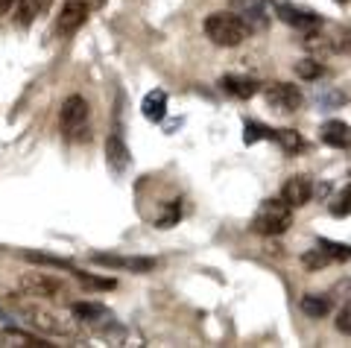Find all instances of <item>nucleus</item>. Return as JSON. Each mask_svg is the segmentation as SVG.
Here are the masks:
<instances>
[{
  "instance_id": "1",
  "label": "nucleus",
  "mask_w": 351,
  "mask_h": 348,
  "mask_svg": "<svg viewBox=\"0 0 351 348\" xmlns=\"http://www.w3.org/2000/svg\"><path fill=\"white\" fill-rule=\"evenodd\" d=\"M15 310H18V316L29 325V328H36L41 334L62 336V340H80V336H82L80 319L62 316V313H56L53 308H44L38 299L27 296V301H15Z\"/></svg>"
},
{
  "instance_id": "2",
  "label": "nucleus",
  "mask_w": 351,
  "mask_h": 348,
  "mask_svg": "<svg viewBox=\"0 0 351 348\" xmlns=\"http://www.w3.org/2000/svg\"><path fill=\"white\" fill-rule=\"evenodd\" d=\"M249 24L234 12H214L205 18V36L217 47H237L249 38Z\"/></svg>"
},
{
  "instance_id": "3",
  "label": "nucleus",
  "mask_w": 351,
  "mask_h": 348,
  "mask_svg": "<svg viewBox=\"0 0 351 348\" xmlns=\"http://www.w3.org/2000/svg\"><path fill=\"white\" fill-rule=\"evenodd\" d=\"M293 225V205H287L284 199H267L258 208L252 228L263 237H278Z\"/></svg>"
},
{
  "instance_id": "4",
  "label": "nucleus",
  "mask_w": 351,
  "mask_h": 348,
  "mask_svg": "<svg viewBox=\"0 0 351 348\" xmlns=\"http://www.w3.org/2000/svg\"><path fill=\"white\" fill-rule=\"evenodd\" d=\"M59 126H62L64 138H73V140L88 138V103L82 100L80 94H71L68 100L62 103V108H59Z\"/></svg>"
},
{
  "instance_id": "5",
  "label": "nucleus",
  "mask_w": 351,
  "mask_h": 348,
  "mask_svg": "<svg viewBox=\"0 0 351 348\" xmlns=\"http://www.w3.org/2000/svg\"><path fill=\"white\" fill-rule=\"evenodd\" d=\"M21 293L29 299H62L68 296V284L53 275H44V273H27L21 275Z\"/></svg>"
},
{
  "instance_id": "6",
  "label": "nucleus",
  "mask_w": 351,
  "mask_h": 348,
  "mask_svg": "<svg viewBox=\"0 0 351 348\" xmlns=\"http://www.w3.org/2000/svg\"><path fill=\"white\" fill-rule=\"evenodd\" d=\"M91 3H94V0H64L62 12H59V21H56V32L62 38L73 36V32L85 24L88 12H91Z\"/></svg>"
},
{
  "instance_id": "7",
  "label": "nucleus",
  "mask_w": 351,
  "mask_h": 348,
  "mask_svg": "<svg viewBox=\"0 0 351 348\" xmlns=\"http://www.w3.org/2000/svg\"><path fill=\"white\" fill-rule=\"evenodd\" d=\"M267 105L269 108H276V112H295V108H302V91L295 88V85H290V82H272L269 88H267Z\"/></svg>"
},
{
  "instance_id": "8",
  "label": "nucleus",
  "mask_w": 351,
  "mask_h": 348,
  "mask_svg": "<svg viewBox=\"0 0 351 348\" xmlns=\"http://www.w3.org/2000/svg\"><path fill=\"white\" fill-rule=\"evenodd\" d=\"M232 9L249 24V29H263L269 24V3L267 0H232Z\"/></svg>"
},
{
  "instance_id": "9",
  "label": "nucleus",
  "mask_w": 351,
  "mask_h": 348,
  "mask_svg": "<svg viewBox=\"0 0 351 348\" xmlns=\"http://www.w3.org/2000/svg\"><path fill=\"white\" fill-rule=\"evenodd\" d=\"M276 15L284 21V24H290L302 32H311V29H319L322 27V18L307 12V9H299V6H290V3H278L276 6Z\"/></svg>"
},
{
  "instance_id": "10",
  "label": "nucleus",
  "mask_w": 351,
  "mask_h": 348,
  "mask_svg": "<svg viewBox=\"0 0 351 348\" xmlns=\"http://www.w3.org/2000/svg\"><path fill=\"white\" fill-rule=\"evenodd\" d=\"M94 264L108 266V269H132V273H152L156 260L152 258H120V255H91Z\"/></svg>"
},
{
  "instance_id": "11",
  "label": "nucleus",
  "mask_w": 351,
  "mask_h": 348,
  "mask_svg": "<svg viewBox=\"0 0 351 348\" xmlns=\"http://www.w3.org/2000/svg\"><path fill=\"white\" fill-rule=\"evenodd\" d=\"M313 197V182L307 179V176H293L287 184H284V190H281V199L293 205V208H302V205H307Z\"/></svg>"
},
{
  "instance_id": "12",
  "label": "nucleus",
  "mask_w": 351,
  "mask_h": 348,
  "mask_svg": "<svg viewBox=\"0 0 351 348\" xmlns=\"http://www.w3.org/2000/svg\"><path fill=\"white\" fill-rule=\"evenodd\" d=\"M223 91L226 94H232V97H237V100H249V97H255L258 94V88L261 85L252 79V76H234V73H228V76H223Z\"/></svg>"
},
{
  "instance_id": "13",
  "label": "nucleus",
  "mask_w": 351,
  "mask_h": 348,
  "mask_svg": "<svg viewBox=\"0 0 351 348\" xmlns=\"http://www.w3.org/2000/svg\"><path fill=\"white\" fill-rule=\"evenodd\" d=\"M322 140L334 149H351V126L339 121H328L322 126Z\"/></svg>"
},
{
  "instance_id": "14",
  "label": "nucleus",
  "mask_w": 351,
  "mask_h": 348,
  "mask_svg": "<svg viewBox=\"0 0 351 348\" xmlns=\"http://www.w3.org/2000/svg\"><path fill=\"white\" fill-rule=\"evenodd\" d=\"M106 161L112 164L114 173H123L129 167V147L123 144V138L120 135H112L106 140Z\"/></svg>"
},
{
  "instance_id": "15",
  "label": "nucleus",
  "mask_w": 351,
  "mask_h": 348,
  "mask_svg": "<svg viewBox=\"0 0 351 348\" xmlns=\"http://www.w3.org/2000/svg\"><path fill=\"white\" fill-rule=\"evenodd\" d=\"M141 108H144V117H147V121H152V123L164 121V114H167V94H164L161 88L149 91V94L144 97V103H141Z\"/></svg>"
},
{
  "instance_id": "16",
  "label": "nucleus",
  "mask_w": 351,
  "mask_h": 348,
  "mask_svg": "<svg viewBox=\"0 0 351 348\" xmlns=\"http://www.w3.org/2000/svg\"><path fill=\"white\" fill-rule=\"evenodd\" d=\"M53 0H18V24L29 27L38 15H44L50 9Z\"/></svg>"
},
{
  "instance_id": "17",
  "label": "nucleus",
  "mask_w": 351,
  "mask_h": 348,
  "mask_svg": "<svg viewBox=\"0 0 351 348\" xmlns=\"http://www.w3.org/2000/svg\"><path fill=\"white\" fill-rule=\"evenodd\" d=\"M0 345H21V348H50V343L38 340V336L32 334H24L18 328H6L3 336H0Z\"/></svg>"
},
{
  "instance_id": "18",
  "label": "nucleus",
  "mask_w": 351,
  "mask_h": 348,
  "mask_svg": "<svg viewBox=\"0 0 351 348\" xmlns=\"http://www.w3.org/2000/svg\"><path fill=\"white\" fill-rule=\"evenodd\" d=\"M331 308H334V301H331V296H302V310L307 313L311 319H322V316H328L331 313Z\"/></svg>"
},
{
  "instance_id": "19",
  "label": "nucleus",
  "mask_w": 351,
  "mask_h": 348,
  "mask_svg": "<svg viewBox=\"0 0 351 348\" xmlns=\"http://www.w3.org/2000/svg\"><path fill=\"white\" fill-rule=\"evenodd\" d=\"M71 313L80 322H100L108 316V310L103 308V304H94V301H73L71 304Z\"/></svg>"
},
{
  "instance_id": "20",
  "label": "nucleus",
  "mask_w": 351,
  "mask_h": 348,
  "mask_svg": "<svg viewBox=\"0 0 351 348\" xmlns=\"http://www.w3.org/2000/svg\"><path fill=\"white\" fill-rule=\"evenodd\" d=\"M272 140H278V147L284 152H290V156L304 149V138L299 132H293V129H272Z\"/></svg>"
},
{
  "instance_id": "21",
  "label": "nucleus",
  "mask_w": 351,
  "mask_h": 348,
  "mask_svg": "<svg viewBox=\"0 0 351 348\" xmlns=\"http://www.w3.org/2000/svg\"><path fill=\"white\" fill-rule=\"evenodd\" d=\"M295 76H299V79H307V82H316L319 76H325L322 59H302V62H295Z\"/></svg>"
},
{
  "instance_id": "22",
  "label": "nucleus",
  "mask_w": 351,
  "mask_h": 348,
  "mask_svg": "<svg viewBox=\"0 0 351 348\" xmlns=\"http://www.w3.org/2000/svg\"><path fill=\"white\" fill-rule=\"evenodd\" d=\"M304 47L311 50V53H316V59H325L328 53H337V50H334V41L325 38V36H316V32H307Z\"/></svg>"
},
{
  "instance_id": "23",
  "label": "nucleus",
  "mask_w": 351,
  "mask_h": 348,
  "mask_svg": "<svg viewBox=\"0 0 351 348\" xmlns=\"http://www.w3.org/2000/svg\"><path fill=\"white\" fill-rule=\"evenodd\" d=\"M272 138V129H267L263 123H255V121H246L243 126V140L246 144H255V140H269Z\"/></svg>"
},
{
  "instance_id": "24",
  "label": "nucleus",
  "mask_w": 351,
  "mask_h": 348,
  "mask_svg": "<svg viewBox=\"0 0 351 348\" xmlns=\"http://www.w3.org/2000/svg\"><path fill=\"white\" fill-rule=\"evenodd\" d=\"M73 275L82 281V287H91V290H114L117 287L114 278H97V275H88V273H76V269H73Z\"/></svg>"
},
{
  "instance_id": "25",
  "label": "nucleus",
  "mask_w": 351,
  "mask_h": 348,
  "mask_svg": "<svg viewBox=\"0 0 351 348\" xmlns=\"http://www.w3.org/2000/svg\"><path fill=\"white\" fill-rule=\"evenodd\" d=\"M302 264H304L307 269H325L328 264H331V258H328L325 249L319 246V249H311V252H304V255H302Z\"/></svg>"
},
{
  "instance_id": "26",
  "label": "nucleus",
  "mask_w": 351,
  "mask_h": 348,
  "mask_svg": "<svg viewBox=\"0 0 351 348\" xmlns=\"http://www.w3.org/2000/svg\"><path fill=\"white\" fill-rule=\"evenodd\" d=\"M319 246L325 249V255L331 260H348L351 258V249L346 243H334V240H319Z\"/></svg>"
},
{
  "instance_id": "27",
  "label": "nucleus",
  "mask_w": 351,
  "mask_h": 348,
  "mask_svg": "<svg viewBox=\"0 0 351 348\" xmlns=\"http://www.w3.org/2000/svg\"><path fill=\"white\" fill-rule=\"evenodd\" d=\"M24 258H27V260H32V264H50V266H62V269H71V273H73V264H71V260H62V258H53V255L27 252Z\"/></svg>"
},
{
  "instance_id": "28",
  "label": "nucleus",
  "mask_w": 351,
  "mask_h": 348,
  "mask_svg": "<svg viewBox=\"0 0 351 348\" xmlns=\"http://www.w3.org/2000/svg\"><path fill=\"white\" fill-rule=\"evenodd\" d=\"M331 301H339V304H351V278H339L334 290H331Z\"/></svg>"
},
{
  "instance_id": "29",
  "label": "nucleus",
  "mask_w": 351,
  "mask_h": 348,
  "mask_svg": "<svg viewBox=\"0 0 351 348\" xmlns=\"http://www.w3.org/2000/svg\"><path fill=\"white\" fill-rule=\"evenodd\" d=\"M331 214H334V216H348V214H351V184L337 197V202L331 205Z\"/></svg>"
},
{
  "instance_id": "30",
  "label": "nucleus",
  "mask_w": 351,
  "mask_h": 348,
  "mask_svg": "<svg viewBox=\"0 0 351 348\" xmlns=\"http://www.w3.org/2000/svg\"><path fill=\"white\" fill-rule=\"evenodd\" d=\"M331 41H334V50H337V53H351V29H348V27L339 29Z\"/></svg>"
},
{
  "instance_id": "31",
  "label": "nucleus",
  "mask_w": 351,
  "mask_h": 348,
  "mask_svg": "<svg viewBox=\"0 0 351 348\" xmlns=\"http://www.w3.org/2000/svg\"><path fill=\"white\" fill-rule=\"evenodd\" d=\"M337 331L339 334H351V304H346L337 316Z\"/></svg>"
},
{
  "instance_id": "32",
  "label": "nucleus",
  "mask_w": 351,
  "mask_h": 348,
  "mask_svg": "<svg viewBox=\"0 0 351 348\" xmlns=\"http://www.w3.org/2000/svg\"><path fill=\"white\" fill-rule=\"evenodd\" d=\"M322 103H325V105H343V103H346V94H343V91H334V94H328Z\"/></svg>"
},
{
  "instance_id": "33",
  "label": "nucleus",
  "mask_w": 351,
  "mask_h": 348,
  "mask_svg": "<svg viewBox=\"0 0 351 348\" xmlns=\"http://www.w3.org/2000/svg\"><path fill=\"white\" fill-rule=\"evenodd\" d=\"M18 3V0H0V15H3V12H9V9H12Z\"/></svg>"
},
{
  "instance_id": "34",
  "label": "nucleus",
  "mask_w": 351,
  "mask_h": 348,
  "mask_svg": "<svg viewBox=\"0 0 351 348\" xmlns=\"http://www.w3.org/2000/svg\"><path fill=\"white\" fill-rule=\"evenodd\" d=\"M337 3H348V0H337Z\"/></svg>"
},
{
  "instance_id": "35",
  "label": "nucleus",
  "mask_w": 351,
  "mask_h": 348,
  "mask_svg": "<svg viewBox=\"0 0 351 348\" xmlns=\"http://www.w3.org/2000/svg\"><path fill=\"white\" fill-rule=\"evenodd\" d=\"M3 316H6V313H3V310H0V319H3Z\"/></svg>"
}]
</instances>
